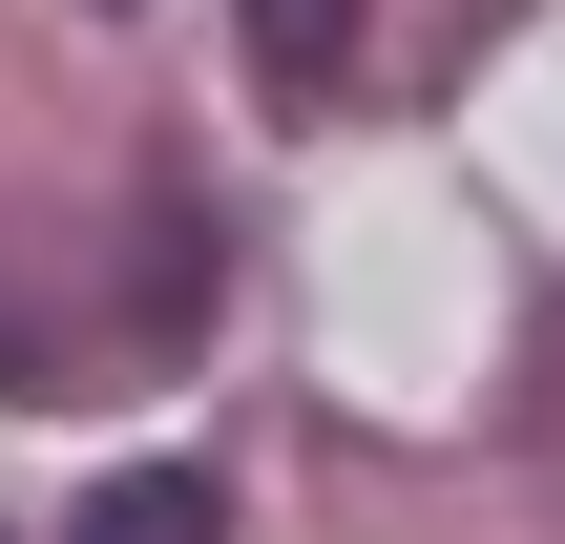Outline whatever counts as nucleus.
Masks as SVG:
<instances>
[{"mask_svg": "<svg viewBox=\"0 0 565 544\" xmlns=\"http://www.w3.org/2000/svg\"><path fill=\"white\" fill-rule=\"evenodd\" d=\"M63 544H231V503H210L189 461H126V482H105V503H84Z\"/></svg>", "mask_w": 565, "mask_h": 544, "instance_id": "obj_1", "label": "nucleus"}, {"mask_svg": "<svg viewBox=\"0 0 565 544\" xmlns=\"http://www.w3.org/2000/svg\"><path fill=\"white\" fill-rule=\"evenodd\" d=\"M252 63H273V105H335L356 84V0H252Z\"/></svg>", "mask_w": 565, "mask_h": 544, "instance_id": "obj_2", "label": "nucleus"}]
</instances>
